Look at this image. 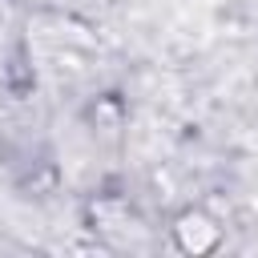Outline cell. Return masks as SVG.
Segmentation results:
<instances>
[{
  "mask_svg": "<svg viewBox=\"0 0 258 258\" xmlns=\"http://www.w3.org/2000/svg\"><path fill=\"white\" fill-rule=\"evenodd\" d=\"M173 242H177L185 254H210V250L222 242V226H218L206 210H185V214L173 222Z\"/></svg>",
  "mask_w": 258,
  "mask_h": 258,
  "instance_id": "cell-1",
  "label": "cell"
}]
</instances>
